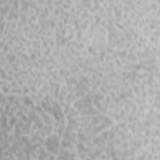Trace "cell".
Here are the masks:
<instances>
[{"label":"cell","mask_w":160,"mask_h":160,"mask_svg":"<svg viewBox=\"0 0 160 160\" xmlns=\"http://www.w3.org/2000/svg\"><path fill=\"white\" fill-rule=\"evenodd\" d=\"M42 145L46 148V150L49 152H51V154H54L56 156V154L60 150V136L59 135H51V134H49L44 139Z\"/></svg>","instance_id":"obj_1"}]
</instances>
